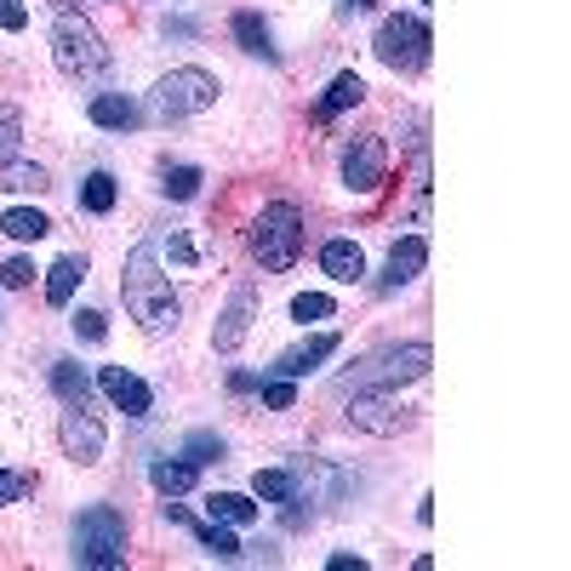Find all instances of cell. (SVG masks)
Segmentation results:
<instances>
[{
	"label": "cell",
	"mask_w": 571,
	"mask_h": 571,
	"mask_svg": "<svg viewBox=\"0 0 571 571\" xmlns=\"http://www.w3.org/2000/svg\"><path fill=\"white\" fill-rule=\"evenodd\" d=\"M81 281H86V258H58L52 269H46V304H52V309H63Z\"/></svg>",
	"instance_id": "cell-19"
},
{
	"label": "cell",
	"mask_w": 571,
	"mask_h": 571,
	"mask_svg": "<svg viewBox=\"0 0 571 571\" xmlns=\"http://www.w3.org/2000/svg\"><path fill=\"white\" fill-rule=\"evenodd\" d=\"M17 138H23V115L7 104V109H0V160L17 155Z\"/></svg>",
	"instance_id": "cell-33"
},
{
	"label": "cell",
	"mask_w": 571,
	"mask_h": 571,
	"mask_svg": "<svg viewBox=\"0 0 571 571\" xmlns=\"http://www.w3.org/2000/svg\"><path fill=\"white\" fill-rule=\"evenodd\" d=\"M58 440H63V457L69 463H104V424H97V412H81V406H63V424H58Z\"/></svg>",
	"instance_id": "cell-9"
},
{
	"label": "cell",
	"mask_w": 571,
	"mask_h": 571,
	"mask_svg": "<svg viewBox=\"0 0 571 571\" xmlns=\"http://www.w3.org/2000/svg\"><path fill=\"white\" fill-rule=\"evenodd\" d=\"M235 40H240V52H252V58H269L275 63V35H269V23H263V12H235Z\"/></svg>",
	"instance_id": "cell-18"
},
{
	"label": "cell",
	"mask_w": 571,
	"mask_h": 571,
	"mask_svg": "<svg viewBox=\"0 0 571 571\" xmlns=\"http://www.w3.org/2000/svg\"><path fill=\"white\" fill-rule=\"evenodd\" d=\"M252 498L258 503H292L297 498V475H292V468H258V475H252Z\"/></svg>",
	"instance_id": "cell-23"
},
{
	"label": "cell",
	"mask_w": 571,
	"mask_h": 571,
	"mask_svg": "<svg viewBox=\"0 0 571 571\" xmlns=\"http://www.w3.org/2000/svg\"><path fill=\"white\" fill-rule=\"evenodd\" d=\"M326 566H332V571H360V566H366V560H360V555H332V560H326Z\"/></svg>",
	"instance_id": "cell-39"
},
{
	"label": "cell",
	"mask_w": 571,
	"mask_h": 571,
	"mask_svg": "<svg viewBox=\"0 0 571 571\" xmlns=\"http://www.w3.org/2000/svg\"><path fill=\"white\" fill-rule=\"evenodd\" d=\"M252 320H258V286L240 281L235 297H229V309H223L217 326H212V349L217 355H235L240 343H246V332H252Z\"/></svg>",
	"instance_id": "cell-10"
},
{
	"label": "cell",
	"mask_w": 571,
	"mask_h": 571,
	"mask_svg": "<svg viewBox=\"0 0 571 571\" xmlns=\"http://www.w3.org/2000/svg\"><path fill=\"white\" fill-rule=\"evenodd\" d=\"M81 206L97 212V217L115 212V178H109V171H92V178L81 183Z\"/></svg>",
	"instance_id": "cell-28"
},
{
	"label": "cell",
	"mask_w": 571,
	"mask_h": 571,
	"mask_svg": "<svg viewBox=\"0 0 571 571\" xmlns=\"http://www.w3.org/2000/svg\"><path fill=\"white\" fill-rule=\"evenodd\" d=\"M52 389H58V401L63 406H81V412H92V394H97V383L86 378L74 360H52Z\"/></svg>",
	"instance_id": "cell-17"
},
{
	"label": "cell",
	"mask_w": 571,
	"mask_h": 571,
	"mask_svg": "<svg viewBox=\"0 0 571 571\" xmlns=\"http://www.w3.org/2000/svg\"><path fill=\"white\" fill-rule=\"evenodd\" d=\"M23 491H29V475H12V468H0V503H17Z\"/></svg>",
	"instance_id": "cell-35"
},
{
	"label": "cell",
	"mask_w": 571,
	"mask_h": 571,
	"mask_svg": "<svg viewBox=\"0 0 571 571\" xmlns=\"http://www.w3.org/2000/svg\"><path fill=\"white\" fill-rule=\"evenodd\" d=\"M378 58L394 69V74H424L429 69V46H435V35H429V23L424 17H412V12H394V17H383L378 23Z\"/></svg>",
	"instance_id": "cell-6"
},
{
	"label": "cell",
	"mask_w": 571,
	"mask_h": 571,
	"mask_svg": "<svg viewBox=\"0 0 571 571\" xmlns=\"http://www.w3.org/2000/svg\"><path fill=\"white\" fill-rule=\"evenodd\" d=\"M349 424L366 435H401V429H412V412L394 406V389H371V394H355Z\"/></svg>",
	"instance_id": "cell-11"
},
{
	"label": "cell",
	"mask_w": 571,
	"mask_h": 571,
	"mask_svg": "<svg viewBox=\"0 0 571 571\" xmlns=\"http://www.w3.org/2000/svg\"><path fill=\"white\" fill-rule=\"evenodd\" d=\"M52 63L69 74V81H92V74L109 69V46H104V35H97L81 12L63 7L58 23H52Z\"/></svg>",
	"instance_id": "cell-5"
},
{
	"label": "cell",
	"mask_w": 571,
	"mask_h": 571,
	"mask_svg": "<svg viewBox=\"0 0 571 571\" xmlns=\"http://www.w3.org/2000/svg\"><path fill=\"white\" fill-rule=\"evenodd\" d=\"M69 326H74V337H86V343H104L109 337V326H104V314H97V309H81Z\"/></svg>",
	"instance_id": "cell-34"
},
{
	"label": "cell",
	"mask_w": 571,
	"mask_h": 571,
	"mask_svg": "<svg viewBox=\"0 0 571 571\" xmlns=\"http://www.w3.org/2000/svg\"><path fill=\"white\" fill-rule=\"evenodd\" d=\"M258 389H263V406H269V412H292V406H297L292 378H269V383H258Z\"/></svg>",
	"instance_id": "cell-32"
},
{
	"label": "cell",
	"mask_w": 571,
	"mask_h": 571,
	"mask_svg": "<svg viewBox=\"0 0 571 571\" xmlns=\"http://www.w3.org/2000/svg\"><path fill=\"white\" fill-rule=\"evenodd\" d=\"M160 189L171 194V201H194V194H201V166H166Z\"/></svg>",
	"instance_id": "cell-29"
},
{
	"label": "cell",
	"mask_w": 571,
	"mask_h": 571,
	"mask_svg": "<svg viewBox=\"0 0 571 571\" xmlns=\"http://www.w3.org/2000/svg\"><path fill=\"white\" fill-rule=\"evenodd\" d=\"M0 189H12V194H40L46 189V166H29V160H0Z\"/></svg>",
	"instance_id": "cell-25"
},
{
	"label": "cell",
	"mask_w": 571,
	"mask_h": 571,
	"mask_svg": "<svg viewBox=\"0 0 571 571\" xmlns=\"http://www.w3.org/2000/svg\"><path fill=\"white\" fill-rule=\"evenodd\" d=\"M97 389L115 401V412H127V417H148L155 412V394H148V383L143 378H132L127 366H104L97 371Z\"/></svg>",
	"instance_id": "cell-12"
},
{
	"label": "cell",
	"mask_w": 571,
	"mask_h": 571,
	"mask_svg": "<svg viewBox=\"0 0 571 571\" xmlns=\"http://www.w3.org/2000/svg\"><path fill=\"white\" fill-rule=\"evenodd\" d=\"M217 104V74L206 69H171L166 81L155 86V115L160 120H183V115H201Z\"/></svg>",
	"instance_id": "cell-7"
},
{
	"label": "cell",
	"mask_w": 571,
	"mask_h": 571,
	"mask_svg": "<svg viewBox=\"0 0 571 571\" xmlns=\"http://www.w3.org/2000/svg\"><path fill=\"white\" fill-rule=\"evenodd\" d=\"M206 514H212V520H229V526H252L263 509L246 498V491H212V498H206Z\"/></svg>",
	"instance_id": "cell-21"
},
{
	"label": "cell",
	"mask_w": 571,
	"mask_h": 571,
	"mask_svg": "<svg viewBox=\"0 0 571 571\" xmlns=\"http://www.w3.org/2000/svg\"><path fill=\"white\" fill-rule=\"evenodd\" d=\"M383 171H389V148H383L378 132H366L343 148V189L371 194V189H383Z\"/></svg>",
	"instance_id": "cell-8"
},
{
	"label": "cell",
	"mask_w": 571,
	"mask_h": 571,
	"mask_svg": "<svg viewBox=\"0 0 571 571\" xmlns=\"http://www.w3.org/2000/svg\"><path fill=\"white\" fill-rule=\"evenodd\" d=\"M297 252H304V212L292 201H269L252 223V258L269 275H281V269L297 263Z\"/></svg>",
	"instance_id": "cell-4"
},
{
	"label": "cell",
	"mask_w": 571,
	"mask_h": 571,
	"mask_svg": "<svg viewBox=\"0 0 571 571\" xmlns=\"http://www.w3.org/2000/svg\"><path fill=\"white\" fill-rule=\"evenodd\" d=\"M0 281H7V286H29L35 281V263L29 258H12L7 269H0Z\"/></svg>",
	"instance_id": "cell-36"
},
{
	"label": "cell",
	"mask_w": 571,
	"mask_h": 571,
	"mask_svg": "<svg viewBox=\"0 0 571 571\" xmlns=\"http://www.w3.org/2000/svg\"><path fill=\"white\" fill-rule=\"evenodd\" d=\"M155 252H160L166 263H183V269L201 263V252H194V240H189V235H166V240L155 246Z\"/></svg>",
	"instance_id": "cell-31"
},
{
	"label": "cell",
	"mask_w": 571,
	"mask_h": 571,
	"mask_svg": "<svg viewBox=\"0 0 571 571\" xmlns=\"http://www.w3.org/2000/svg\"><path fill=\"white\" fill-rule=\"evenodd\" d=\"M424 263H429V240H424V235L394 240V246H389L383 275H378V286H383V292H401V286H412L417 275H424Z\"/></svg>",
	"instance_id": "cell-13"
},
{
	"label": "cell",
	"mask_w": 571,
	"mask_h": 571,
	"mask_svg": "<svg viewBox=\"0 0 571 571\" xmlns=\"http://www.w3.org/2000/svg\"><path fill=\"white\" fill-rule=\"evenodd\" d=\"M86 115H92V127H104V132H132V127H143L138 97H127V92H97L92 104H86Z\"/></svg>",
	"instance_id": "cell-15"
},
{
	"label": "cell",
	"mask_w": 571,
	"mask_h": 571,
	"mask_svg": "<svg viewBox=\"0 0 571 571\" xmlns=\"http://www.w3.org/2000/svg\"><path fill=\"white\" fill-rule=\"evenodd\" d=\"M337 304H332V297L326 292H297L292 297V320H304V326H309V320H326Z\"/></svg>",
	"instance_id": "cell-30"
},
{
	"label": "cell",
	"mask_w": 571,
	"mask_h": 571,
	"mask_svg": "<svg viewBox=\"0 0 571 571\" xmlns=\"http://www.w3.org/2000/svg\"><path fill=\"white\" fill-rule=\"evenodd\" d=\"M183 457H189L194 468H201V463H223V457H229V440L212 435V429H194V435L183 440Z\"/></svg>",
	"instance_id": "cell-27"
},
{
	"label": "cell",
	"mask_w": 571,
	"mask_h": 571,
	"mask_svg": "<svg viewBox=\"0 0 571 571\" xmlns=\"http://www.w3.org/2000/svg\"><path fill=\"white\" fill-rule=\"evenodd\" d=\"M120 297H127V314L138 320L148 337L178 332V314H183V309H178V297H171V281L160 275V252H155V240L132 246L127 275H120Z\"/></svg>",
	"instance_id": "cell-1"
},
{
	"label": "cell",
	"mask_w": 571,
	"mask_h": 571,
	"mask_svg": "<svg viewBox=\"0 0 571 571\" xmlns=\"http://www.w3.org/2000/svg\"><path fill=\"white\" fill-rule=\"evenodd\" d=\"M0 229H7L12 240H46L52 235V217L35 212V206H12L7 217H0Z\"/></svg>",
	"instance_id": "cell-24"
},
{
	"label": "cell",
	"mask_w": 571,
	"mask_h": 571,
	"mask_svg": "<svg viewBox=\"0 0 571 571\" xmlns=\"http://www.w3.org/2000/svg\"><path fill=\"white\" fill-rule=\"evenodd\" d=\"M337 7H343V12H366V7H371V0H337Z\"/></svg>",
	"instance_id": "cell-40"
},
{
	"label": "cell",
	"mask_w": 571,
	"mask_h": 571,
	"mask_svg": "<svg viewBox=\"0 0 571 571\" xmlns=\"http://www.w3.org/2000/svg\"><path fill=\"white\" fill-rule=\"evenodd\" d=\"M337 355V332H314V337H304V343H292V349L269 366V378H309V371L320 366V360H332Z\"/></svg>",
	"instance_id": "cell-14"
},
{
	"label": "cell",
	"mask_w": 571,
	"mask_h": 571,
	"mask_svg": "<svg viewBox=\"0 0 571 571\" xmlns=\"http://www.w3.org/2000/svg\"><path fill=\"white\" fill-rule=\"evenodd\" d=\"M194 537H201V549L217 555V560H235L240 555V537H235L229 520H206V526H194Z\"/></svg>",
	"instance_id": "cell-26"
},
{
	"label": "cell",
	"mask_w": 571,
	"mask_h": 571,
	"mask_svg": "<svg viewBox=\"0 0 571 571\" xmlns=\"http://www.w3.org/2000/svg\"><path fill=\"white\" fill-rule=\"evenodd\" d=\"M320 269H326L332 281L355 286V281L366 275V252H360L355 240H326V246H320Z\"/></svg>",
	"instance_id": "cell-16"
},
{
	"label": "cell",
	"mask_w": 571,
	"mask_h": 571,
	"mask_svg": "<svg viewBox=\"0 0 571 571\" xmlns=\"http://www.w3.org/2000/svg\"><path fill=\"white\" fill-rule=\"evenodd\" d=\"M29 23V7L23 0H0V29H23Z\"/></svg>",
	"instance_id": "cell-37"
},
{
	"label": "cell",
	"mask_w": 571,
	"mask_h": 571,
	"mask_svg": "<svg viewBox=\"0 0 571 571\" xmlns=\"http://www.w3.org/2000/svg\"><path fill=\"white\" fill-rule=\"evenodd\" d=\"M74 566H92V571L127 566V514L109 503H92L86 514H74Z\"/></svg>",
	"instance_id": "cell-3"
},
{
	"label": "cell",
	"mask_w": 571,
	"mask_h": 571,
	"mask_svg": "<svg viewBox=\"0 0 571 571\" xmlns=\"http://www.w3.org/2000/svg\"><path fill=\"white\" fill-rule=\"evenodd\" d=\"M360 97H366V81H360L355 69H343L337 81L326 86V97H320V120H332V115H343V109H355Z\"/></svg>",
	"instance_id": "cell-20"
},
{
	"label": "cell",
	"mask_w": 571,
	"mask_h": 571,
	"mask_svg": "<svg viewBox=\"0 0 571 571\" xmlns=\"http://www.w3.org/2000/svg\"><path fill=\"white\" fill-rule=\"evenodd\" d=\"M148 480H155L160 498H183V491L194 486V463H189V457H166V463L148 468Z\"/></svg>",
	"instance_id": "cell-22"
},
{
	"label": "cell",
	"mask_w": 571,
	"mask_h": 571,
	"mask_svg": "<svg viewBox=\"0 0 571 571\" xmlns=\"http://www.w3.org/2000/svg\"><path fill=\"white\" fill-rule=\"evenodd\" d=\"M435 349L429 343H389V349L366 355L355 371L337 378V394H371V389H401V383H417L429 371Z\"/></svg>",
	"instance_id": "cell-2"
},
{
	"label": "cell",
	"mask_w": 571,
	"mask_h": 571,
	"mask_svg": "<svg viewBox=\"0 0 571 571\" xmlns=\"http://www.w3.org/2000/svg\"><path fill=\"white\" fill-rule=\"evenodd\" d=\"M258 383H263V378H252V371H235V378H229V389H235V394H252Z\"/></svg>",
	"instance_id": "cell-38"
}]
</instances>
